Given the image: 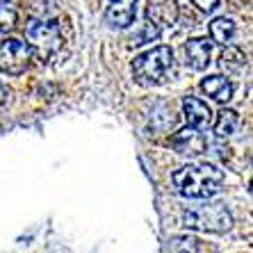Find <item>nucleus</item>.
Masks as SVG:
<instances>
[{
	"label": "nucleus",
	"instance_id": "9b49d317",
	"mask_svg": "<svg viewBox=\"0 0 253 253\" xmlns=\"http://www.w3.org/2000/svg\"><path fill=\"white\" fill-rule=\"evenodd\" d=\"M210 37H212V42L221 43V46H228L233 42V37H235V21L226 16L214 18L210 23Z\"/></svg>",
	"mask_w": 253,
	"mask_h": 253
},
{
	"label": "nucleus",
	"instance_id": "f257e3e1",
	"mask_svg": "<svg viewBox=\"0 0 253 253\" xmlns=\"http://www.w3.org/2000/svg\"><path fill=\"white\" fill-rule=\"evenodd\" d=\"M173 183L185 199H210L224 185V171L214 165H187L173 173Z\"/></svg>",
	"mask_w": 253,
	"mask_h": 253
},
{
	"label": "nucleus",
	"instance_id": "7ed1b4c3",
	"mask_svg": "<svg viewBox=\"0 0 253 253\" xmlns=\"http://www.w3.org/2000/svg\"><path fill=\"white\" fill-rule=\"evenodd\" d=\"M183 226L203 233H226L233 226V217L224 203H203L185 212Z\"/></svg>",
	"mask_w": 253,
	"mask_h": 253
},
{
	"label": "nucleus",
	"instance_id": "6e6552de",
	"mask_svg": "<svg viewBox=\"0 0 253 253\" xmlns=\"http://www.w3.org/2000/svg\"><path fill=\"white\" fill-rule=\"evenodd\" d=\"M185 57H187V66L194 71H206L210 66L212 57V43L206 37H196L185 46Z\"/></svg>",
	"mask_w": 253,
	"mask_h": 253
},
{
	"label": "nucleus",
	"instance_id": "1a4fd4ad",
	"mask_svg": "<svg viewBox=\"0 0 253 253\" xmlns=\"http://www.w3.org/2000/svg\"><path fill=\"white\" fill-rule=\"evenodd\" d=\"M173 146L178 148V153L185 155H201L206 153V137L196 132L194 128L180 130L176 137H173Z\"/></svg>",
	"mask_w": 253,
	"mask_h": 253
},
{
	"label": "nucleus",
	"instance_id": "f03ea898",
	"mask_svg": "<svg viewBox=\"0 0 253 253\" xmlns=\"http://www.w3.org/2000/svg\"><path fill=\"white\" fill-rule=\"evenodd\" d=\"M171 71H173V53L169 46L151 48L132 62V73H135L137 83L144 87L165 83Z\"/></svg>",
	"mask_w": 253,
	"mask_h": 253
},
{
	"label": "nucleus",
	"instance_id": "dca6fc26",
	"mask_svg": "<svg viewBox=\"0 0 253 253\" xmlns=\"http://www.w3.org/2000/svg\"><path fill=\"white\" fill-rule=\"evenodd\" d=\"M196 7H199L201 12H206V14H210V12H214L219 7V0H192Z\"/></svg>",
	"mask_w": 253,
	"mask_h": 253
},
{
	"label": "nucleus",
	"instance_id": "4468645a",
	"mask_svg": "<svg viewBox=\"0 0 253 253\" xmlns=\"http://www.w3.org/2000/svg\"><path fill=\"white\" fill-rule=\"evenodd\" d=\"M16 7L12 5V0H0V37H5L7 32H12L16 28Z\"/></svg>",
	"mask_w": 253,
	"mask_h": 253
},
{
	"label": "nucleus",
	"instance_id": "0eeeda50",
	"mask_svg": "<svg viewBox=\"0 0 253 253\" xmlns=\"http://www.w3.org/2000/svg\"><path fill=\"white\" fill-rule=\"evenodd\" d=\"M183 112H185V119H187L189 128L194 130H208L212 126V110L199 98H187L183 100Z\"/></svg>",
	"mask_w": 253,
	"mask_h": 253
},
{
	"label": "nucleus",
	"instance_id": "f8f14e48",
	"mask_svg": "<svg viewBox=\"0 0 253 253\" xmlns=\"http://www.w3.org/2000/svg\"><path fill=\"white\" fill-rule=\"evenodd\" d=\"M221 69L228 73V76H240L242 71L247 69V55L242 53L240 48H226L221 53Z\"/></svg>",
	"mask_w": 253,
	"mask_h": 253
},
{
	"label": "nucleus",
	"instance_id": "9d476101",
	"mask_svg": "<svg viewBox=\"0 0 253 253\" xmlns=\"http://www.w3.org/2000/svg\"><path fill=\"white\" fill-rule=\"evenodd\" d=\"M201 89L210 96L212 100H217V103H228L233 98V83H230L228 78L224 76H210V78H203V83H201Z\"/></svg>",
	"mask_w": 253,
	"mask_h": 253
},
{
	"label": "nucleus",
	"instance_id": "f3484780",
	"mask_svg": "<svg viewBox=\"0 0 253 253\" xmlns=\"http://www.w3.org/2000/svg\"><path fill=\"white\" fill-rule=\"evenodd\" d=\"M5 98H7V91H5V89H2V84H0V105L5 103Z\"/></svg>",
	"mask_w": 253,
	"mask_h": 253
},
{
	"label": "nucleus",
	"instance_id": "ddd939ff",
	"mask_svg": "<svg viewBox=\"0 0 253 253\" xmlns=\"http://www.w3.org/2000/svg\"><path fill=\"white\" fill-rule=\"evenodd\" d=\"M240 126H242V119L235 110H221L217 124H214V132H217V137H230L240 130Z\"/></svg>",
	"mask_w": 253,
	"mask_h": 253
},
{
	"label": "nucleus",
	"instance_id": "423d86ee",
	"mask_svg": "<svg viewBox=\"0 0 253 253\" xmlns=\"http://www.w3.org/2000/svg\"><path fill=\"white\" fill-rule=\"evenodd\" d=\"M28 37L37 43L39 48H46V50H55L59 46V28L53 21H30L28 25Z\"/></svg>",
	"mask_w": 253,
	"mask_h": 253
},
{
	"label": "nucleus",
	"instance_id": "39448f33",
	"mask_svg": "<svg viewBox=\"0 0 253 253\" xmlns=\"http://www.w3.org/2000/svg\"><path fill=\"white\" fill-rule=\"evenodd\" d=\"M137 0H110L105 9V21L110 28L124 30L135 21Z\"/></svg>",
	"mask_w": 253,
	"mask_h": 253
},
{
	"label": "nucleus",
	"instance_id": "20e7f679",
	"mask_svg": "<svg viewBox=\"0 0 253 253\" xmlns=\"http://www.w3.org/2000/svg\"><path fill=\"white\" fill-rule=\"evenodd\" d=\"M32 46L23 39H5L0 42V71L7 76H21L32 64Z\"/></svg>",
	"mask_w": 253,
	"mask_h": 253
},
{
	"label": "nucleus",
	"instance_id": "2eb2a0df",
	"mask_svg": "<svg viewBox=\"0 0 253 253\" xmlns=\"http://www.w3.org/2000/svg\"><path fill=\"white\" fill-rule=\"evenodd\" d=\"M158 37H160V23L155 21V18L146 16V21H144L141 30L132 37V43H135V46H141V43L153 42V39H158Z\"/></svg>",
	"mask_w": 253,
	"mask_h": 253
}]
</instances>
